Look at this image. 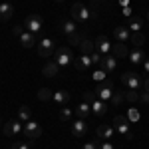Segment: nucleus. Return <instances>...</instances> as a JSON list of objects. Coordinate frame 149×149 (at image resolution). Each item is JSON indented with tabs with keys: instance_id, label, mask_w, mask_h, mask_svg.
Listing matches in <instances>:
<instances>
[{
	"instance_id": "f257e3e1",
	"label": "nucleus",
	"mask_w": 149,
	"mask_h": 149,
	"mask_svg": "<svg viewBox=\"0 0 149 149\" xmlns=\"http://www.w3.org/2000/svg\"><path fill=\"white\" fill-rule=\"evenodd\" d=\"M74 54H72V50H70L68 46H60L54 52V62H56L60 68H66V66H70V64H74Z\"/></svg>"
},
{
	"instance_id": "f03ea898",
	"label": "nucleus",
	"mask_w": 149,
	"mask_h": 149,
	"mask_svg": "<svg viewBox=\"0 0 149 149\" xmlns=\"http://www.w3.org/2000/svg\"><path fill=\"white\" fill-rule=\"evenodd\" d=\"M95 95H97V100H103V102H109V97H111V93H113V81L111 80H103L97 84V88L93 90Z\"/></svg>"
},
{
	"instance_id": "7ed1b4c3",
	"label": "nucleus",
	"mask_w": 149,
	"mask_h": 149,
	"mask_svg": "<svg viewBox=\"0 0 149 149\" xmlns=\"http://www.w3.org/2000/svg\"><path fill=\"white\" fill-rule=\"evenodd\" d=\"M72 18L78 20V22H81V24H88V22H90V18H92V12L88 10L84 4L76 2V4L72 6Z\"/></svg>"
},
{
	"instance_id": "20e7f679",
	"label": "nucleus",
	"mask_w": 149,
	"mask_h": 149,
	"mask_svg": "<svg viewBox=\"0 0 149 149\" xmlns=\"http://www.w3.org/2000/svg\"><path fill=\"white\" fill-rule=\"evenodd\" d=\"M113 127L117 129L119 135L131 137V129H129V119H127V115H115L113 117Z\"/></svg>"
},
{
	"instance_id": "39448f33",
	"label": "nucleus",
	"mask_w": 149,
	"mask_h": 149,
	"mask_svg": "<svg viewBox=\"0 0 149 149\" xmlns=\"http://www.w3.org/2000/svg\"><path fill=\"white\" fill-rule=\"evenodd\" d=\"M121 81H123V86L127 90H139L141 84H143V80L139 78V74H133V72H125L121 76Z\"/></svg>"
},
{
	"instance_id": "423d86ee",
	"label": "nucleus",
	"mask_w": 149,
	"mask_h": 149,
	"mask_svg": "<svg viewBox=\"0 0 149 149\" xmlns=\"http://www.w3.org/2000/svg\"><path fill=\"white\" fill-rule=\"evenodd\" d=\"M24 28H28V32H32V34H38L42 30V18L38 14H28L24 20Z\"/></svg>"
},
{
	"instance_id": "0eeeda50",
	"label": "nucleus",
	"mask_w": 149,
	"mask_h": 149,
	"mask_svg": "<svg viewBox=\"0 0 149 149\" xmlns=\"http://www.w3.org/2000/svg\"><path fill=\"white\" fill-rule=\"evenodd\" d=\"M20 131H24L20 119H8V121L4 123V135H6V137H16Z\"/></svg>"
},
{
	"instance_id": "6e6552de",
	"label": "nucleus",
	"mask_w": 149,
	"mask_h": 149,
	"mask_svg": "<svg viewBox=\"0 0 149 149\" xmlns=\"http://www.w3.org/2000/svg\"><path fill=\"white\" fill-rule=\"evenodd\" d=\"M38 54L42 58H50L54 54V40L52 38H42L38 42Z\"/></svg>"
},
{
	"instance_id": "1a4fd4ad",
	"label": "nucleus",
	"mask_w": 149,
	"mask_h": 149,
	"mask_svg": "<svg viewBox=\"0 0 149 149\" xmlns=\"http://www.w3.org/2000/svg\"><path fill=\"white\" fill-rule=\"evenodd\" d=\"M24 135L28 139H38L42 135V127L38 125V121H26V125H24Z\"/></svg>"
},
{
	"instance_id": "9d476101",
	"label": "nucleus",
	"mask_w": 149,
	"mask_h": 149,
	"mask_svg": "<svg viewBox=\"0 0 149 149\" xmlns=\"http://www.w3.org/2000/svg\"><path fill=\"white\" fill-rule=\"evenodd\" d=\"M86 131H88V123H86V119H78V121H74L72 123V135L74 137H86Z\"/></svg>"
},
{
	"instance_id": "9b49d317",
	"label": "nucleus",
	"mask_w": 149,
	"mask_h": 149,
	"mask_svg": "<svg viewBox=\"0 0 149 149\" xmlns=\"http://www.w3.org/2000/svg\"><path fill=\"white\" fill-rule=\"evenodd\" d=\"M115 68H117V58L105 54V56H103V62H102V68H100V70H103L105 74H113Z\"/></svg>"
},
{
	"instance_id": "f8f14e48",
	"label": "nucleus",
	"mask_w": 149,
	"mask_h": 149,
	"mask_svg": "<svg viewBox=\"0 0 149 149\" xmlns=\"http://www.w3.org/2000/svg\"><path fill=\"white\" fill-rule=\"evenodd\" d=\"M74 66H76V70H80V72H86L88 68H92V56L90 54H81L80 58H76L74 60Z\"/></svg>"
},
{
	"instance_id": "ddd939ff",
	"label": "nucleus",
	"mask_w": 149,
	"mask_h": 149,
	"mask_svg": "<svg viewBox=\"0 0 149 149\" xmlns=\"http://www.w3.org/2000/svg\"><path fill=\"white\" fill-rule=\"evenodd\" d=\"M97 137L100 139H105V141H109V139H113V135H115V127H111V125H107V123H102V125L97 127Z\"/></svg>"
},
{
	"instance_id": "4468645a",
	"label": "nucleus",
	"mask_w": 149,
	"mask_h": 149,
	"mask_svg": "<svg viewBox=\"0 0 149 149\" xmlns=\"http://www.w3.org/2000/svg\"><path fill=\"white\" fill-rule=\"evenodd\" d=\"M93 44H95V52H100L102 56H105L107 52H111V44H109V40L105 36H97V40Z\"/></svg>"
},
{
	"instance_id": "2eb2a0df",
	"label": "nucleus",
	"mask_w": 149,
	"mask_h": 149,
	"mask_svg": "<svg viewBox=\"0 0 149 149\" xmlns=\"http://www.w3.org/2000/svg\"><path fill=\"white\" fill-rule=\"evenodd\" d=\"M113 36H115V40L121 42V44H127L131 40V34H129V28L127 26H117L113 30Z\"/></svg>"
},
{
	"instance_id": "dca6fc26",
	"label": "nucleus",
	"mask_w": 149,
	"mask_h": 149,
	"mask_svg": "<svg viewBox=\"0 0 149 149\" xmlns=\"http://www.w3.org/2000/svg\"><path fill=\"white\" fill-rule=\"evenodd\" d=\"M18 40H20V44H22L24 48H34L36 44H38V38H36V34H32V32H24Z\"/></svg>"
},
{
	"instance_id": "f3484780",
	"label": "nucleus",
	"mask_w": 149,
	"mask_h": 149,
	"mask_svg": "<svg viewBox=\"0 0 149 149\" xmlns=\"http://www.w3.org/2000/svg\"><path fill=\"white\" fill-rule=\"evenodd\" d=\"M93 111H92V105L90 103H80L78 107H76V115H78V119H88L90 115H92Z\"/></svg>"
},
{
	"instance_id": "a211bd4d",
	"label": "nucleus",
	"mask_w": 149,
	"mask_h": 149,
	"mask_svg": "<svg viewBox=\"0 0 149 149\" xmlns=\"http://www.w3.org/2000/svg\"><path fill=\"white\" fill-rule=\"evenodd\" d=\"M52 100H54L60 107H64V105H68V103H70V92H66V90L54 92V97H52Z\"/></svg>"
},
{
	"instance_id": "6ab92c4d",
	"label": "nucleus",
	"mask_w": 149,
	"mask_h": 149,
	"mask_svg": "<svg viewBox=\"0 0 149 149\" xmlns=\"http://www.w3.org/2000/svg\"><path fill=\"white\" fill-rule=\"evenodd\" d=\"M12 14H14V8H12V4H10V2H2V4H0V20H2V22L10 20Z\"/></svg>"
},
{
	"instance_id": "aec40b11",
	"label": "nucleus",
	"mask_w": 149,
	"mask_h": 149,
	"mask_svg": "<svg viewBox=\"0 0 149 149\" xmlns=\"http://www.w3.org/2000/svg\"><path fill=\"white\" fill-rule=\"evenodd\" d=\"M42 74H44L46 78H56L58 74H60V66H58L56 62H48L46 66L42 68Z\"/></svg>"
},
{
	"instance_id": "412c9836",
	"label": "nucleus",
	"mask_w": 149,
	"mask_h": 149,
	"mask_svg": "<svg viewBox=\"0 0 149 149\" xmlns=\"http://www.w3.org/2000/svg\"><path fill=\"white\" fill-rule=\"evenodd\" d=\"M127 28L133 30V32H141V28H143V18H141V16H129Z\"/></svg>"
},
{
	"instance_id": "4be33fe9",
	"label": "nucleus",
	"mask_w": 149,
	"mask_h": 149,
	"mask_svg": "<svg viewBox=\"0 0 149 149\" xmlns=\"http://www.w3.org/2000/svg\"><path fill=\"white\" fill-rule=\"evenodd\" d=\"M143 60H145L143 48H133V50L129 52V62H133V64H143Z\"/></svg>"
},
{
	"instance_id": "5701e85b",
	"label": "nucleus",
	"mask_w": 149,
	"mask_h": 149,
	"mask_svg": "<svg viewBox=\"0 0 149 149\" xmlns=\"http://www.w3.org/2000/svg\"><path fill=\"white\" fill-rule=\"evenodd\" d=\"M92 111H93V115H105L107 103L103 102V100H95V102L92 103Z\"/></svg>"
},
{
	"instance_id": "b1692460",
	"label": "nucleus",
	"mask_w": 149,
	"mask_h": 149,
	"mask_svg": "<svg viewBox=\"0 0 149 149\" xmlns=\"http://www.w3.org/2000/svg\"><path fill=\"white\" fill-rule=\"evenodd\" d=\"M111 52H113V56H115V58H125V56H129V52H127V46H125V44H121V42L113 44V46H111Z\"/></svg>"
},
{
	"instance_id": "393cba45",
	"label": "nucleus",
	"mask_w": 149,
	"mask_h": 149,
	"mask_svg": "<svg viewBox=\"0 0 149 149\" xmlns=\"http://www.w3.org/2000/svg\"><path fill=\"white\" fill-rule=\"evenodd\" d=\"M80 50H81V54H93L95 52V44H93L90 38H84L81 44H80Z\"/></svg>"
},
{
	"instance_id": "a878e982",
	"label": "nucleus",
	"mask_w": 149,
	"mask_h": 149,
	"mask_svg": "<svg viewBox=\"0 0 149 149\" xmlns=\"http://www.w3.org/2000/svg\"><path fill=\"white\" fill-rule=\"evenodd\" d=\"M30 117H32V109L28 107V105H22L20 109H18V119L26 123V121H30Z\"/></svg>"
},
{
	"instance_id": "bb28decb",
	"label": "nucleus",
	"mask_w": 149,
	"mask_h": 149,
	"mask_svg": "<svg viewBox=\"0 0 149 149\" xmlns=\"http://www.w3.org/2000/svg\"><path fill=\"white\" fill-rule=\"evenodd\" d=\"M62 32L66 36H70V34H74V32H78V28H76V24L72 22V20H64L62 22Z\"/></svg>"
},
{
	"instance_id": "cd10ccee",
	"label": "nucleus",
	"mask_w": 149,
	"mask_h": 149,
	"mask_svg": "<svg viewBox=\"0 0 149 149\" xmlns=\"http://www.w3.org/2000/svg\"><path fill=\"white\" fill-rule=\"evenodd\" d=\"M129 42L133 44V48H141V46H143V42H145V36L141 34V32H133Z\"/></svg>"
},
{
	"instance_id": "c85d7f7f",
	"label": "nucleus",
	"mask_w": 149,
	"mask_h": 149,
	"mask_svg": "<svg viewBox=\"0 0 149 149\" xmlns=\"http://www.w3.org/2000/svg\"><path fill=\"white\" fill-rule=\"evenodd\" d=\"M123 100H125L123 92H113V93H111V97H109V103H111V105H121Z\"/></svg>"
},
{
	"instance_id": "c756f323",
	"label": "nucleus",
	"mask_w": 149,
	"mask_h": 149,
	"mask_svg": "<svg viewBox=\"0 0 149 149\" xmlns=\"http://www.w3.org/2000/svg\"><path fill=\"white\" fill-rule=\"evenodd\" d=\"M58 119H60V121H70V119H72V109H70V107H66V105H64V107H60Z\"/></svg>"
},
{
	"instance_id": "7c9ffc66",
	"label": "nucleus",
	"mask_w": 149,
	"mask_h": 149,
	"mask_svg": "<svg viewBox=\"0 0 149 149\" xmlns=\"http://www.w3.org/2000/svg\"><path fill=\"white\" fill-rule=\"evenodd\" d=\"M52 97H54V92L48 90V88H42V90L38 92V100H42V102H48V100H52Z\"/></svg>"
},
{
	"instance_id": "2f4dec72",
	"label": "nucleus",
	"mask_w": 149,
	"mask_h": 149,
	"mask_svg": "<svg viewBox=\"0 0 149 149\" xmlns=\"http://www.w3.org/2000/svg\"><path fill=\"white\" fill-rule=\"evenodd\" d=\"M68 40H70V44H74V46H80L81 40H84V36H81L80 32H74V34H70V36H68Z\"/></svg>"
},
{
	"instance_id": "473e14b6",
	"label": "nucleus",
	"mask_w": 149,
	"mask_h": 149,
	"mask_svg": "<svg viewBox=\"0 0 149 149\" xmlns=\"http://www.w3.org/2000/svg\"><path fill=\"white\" fill-rule=\"evenodd\" d=\"M123 95H125V100L127 102H131V103H135L139 100V93H137V90H127L125 93H123Z\"/></svg>"
},
{
	"instance_id": "72a5a7b5",
	"label": "nucleus",
	"mask_w": 149,
	"mask_h": 149,
	"mask_svg": "<svg viewBox=\"0 0 149 149\" xmlns=\"http://www.w3.org/2000/svg\"><path fill=\"white\" fill-rule=\"evenodd\" d=\"M139 117H141V115H139L137 109H135V107H129V111H127V119H129L131 123H135V121H139Z\"/></svg>"
},
{
	"instance_id": "f704fd0d",
	"label": "nucleus",
	"mask_w": 149,
	"mask_h": 149,
	"mask_svg": "<svg viewBox=\"0 0 149 149\" xmlns=\"http://www.w3.org/2000/svg\"><path fill=\"white\" fill-rule=\"evenodd\" d=\"M102 62H103V56L100 54V52H93L92 54V64L93 66H97V70L102 68Z\"/></svg>"
},
{
	"instance_id": "c9c22d12",
	"label": "nucleus",
	"mask_w": 149,
	"mask_h": 149,
	"mask_svg": "<svg viewBox=\"0 0 149 149\" xmlns=\"http://www.w3.org/2000/svg\"><path fill=\"white\" fill-rule=\"evenodd\" d=\"M95 100H97L95 92H84V102H86V103H90V105H92Z\"/></svg>"
},
{
	"instance_id": "e433bc0d",
	"label": "nucleus",
	"mask_w": 149,
	"mask_h": 149,
	"mask_svg": "<svg viewBox=\"0 0 149 149\" xmlns=\"http://www.w3.org/2000/svg\"><path fill=\"white\" fill-rule=\"evenodd\" d=\"M105 76H107V74H105L103 70H95V72H93V80L97 81V84H100V81H103V80H107Z\"/></svg>"
},
{
	"instance_id": "4c0bfd02",
	"label": "nucleus",
	"mask_w": 149,
	"mask_h": 149,
	"mask_svg": "<svg viewBox=\"0 0 149 149\" xmlns=\"http://www.w3.org/2000/svg\"><path fill=\"white\" fill-rule=\"evenodd\" d=\"M12 149H30V145L26 141H14L12 143Z\"/></svg>"
},
{
	"instance_id": "58836bf2",
	"label": "nucleus",
	"mask_w": 149,
	"mask_h": 149,
	"mask_svg": "<svg viewBox=\"0 0 149 149\" xmlns=\"http://www.w3.org/2000/svg\"><path fill=\"white\" fill-rule=\"evenodd\" d=\"M100 145H102V141H90V143H86L81 149H100Z\"/></svg>"
},
{
	"instance_id": "ea45409f",
	"label": "nucleus",
	"mask_w": 149,
	"mask_h": 149,
	"mask_svg": "<svg viewBox=\"0 0 149 149\" xmlns=\"http://www.w3.org/2000/svg\"><path fill=\"white\" fill-rule=\"evenodd\" d=\"M12 34H14V36H18V38H20V36L24 34L22 26H14V28H12Z\"/></svg>"
},
{
	"instance_id": "a19ab883",
	"label": "nucleus",
	"mask_w": 149,
	"mask_h": 149,
	"mask_svg": "<svg viewBox=\"0 0 149 149\" xmlns=\"http://www.w3.org/2000/svg\"><path fill=\"white\" fill-rule=\"evenodd\" d=\"M139 102L149 103V92H143V93H141V95H139Z\"/></svg>"
},
{
	"instance_id": "79ce46f5",
	"label": "nucleus",
	"mask_w": 149,
	"mask_h": 149,
	"mask_svg": "<svg viewBox=\"0 0 149 149\" xmlns=\"http://www.w3.org/2000/svg\"><path fill=\"white\" fill-rule=\"evenodd\" d=\"M100 149H115V147H113V143H111V141H103L102 145H100Z\"/></svg>"
},
{
	"instance_id": "37998d69",
	"label": "nucleus",
	"mask_w": 149,
	"mask_h": 149,
	"mask_svg": "<svg viewBox=\"0 0 149 149\" xmlns=\"http://www.w3.org/2000/svg\"><path fill=\"white\" fill-rule=\"evenodd\" d=\"M141 86H143V92H149V76L143 80V84H141Z\"/></svg>"
},
{
	"instance_id": "c03bdc74",
	"label": "nucleus",
	"mask_w": 149,
	"mask_h": 149,
	"mask_svg": "<svg viewBox=\"0 0 149 149\" xmlns=\"http://www.w3.org/2000/svg\"><path fill=\"white\" fill-rule=\"evenodd\" d=\"M123 14L129 18V16H131V8H129V6H123Z\"/></svg>"
},
{
	"instance_id": "a18cd8bd",
	"label": "nucleus",
	"mask_w": 149,
	"mask_h": 149,
	"mask_svg": "<svg viewBox=\"0 0 149 149\" xmlns=\"http://www.w3.org/2000/svg\"><path fill=\"white\" fill-rule=\"evenodd\" d=\"M143 68H145V72L149 74V58H145V60H143Z\"/></svg>"
},
{
	"instance_id": "49530a36",
	"label": "nucleus",
	"mask_w": 149,
	"mask_h": 149,
	"mask_svg": "<svg viewBox=\"0 0 149 149\" xmlns=\"http://www.w3.org/2000/svg\"><path fill=\"white\" fill-rule=\"evenodd\" d=\"M127 2H129V0H121V4H123V6H127Z\"/></svg>"
},
{
	"instance_id": "de8ad7c7",
	"label": "nucleus",
	"mask_w": 149,
	"mask_h": 149,
	"mask_svg": "<svg viewBox=\"0 0 149 149\" xmlns=\"http://www.w3.org/2000/svg\"><path fill=\"white\" fill-rule=\"evenodd\" d=\"M4 2H12V0H4Z\"/></svg>"
},
{
	"instance_id": "09e8293b",
	"label": "nucleus",
	"mask_w": 149,
	"mask_h": 149,
	"mask_svg": "<svg viewBox=\"0 0 149 149\" xmlns=\"http://www.w3.org/2000/svg\"><path fill=\"white\" fill-rule=\"evenodd\" d=\"M56 2H64V0H56Z\"/></svg>"
},
{
	"instance_id": "8fccbe9b",
	"label": "nucleus",
	"mask_w": 149,
	"mask_h": 149,
	"mask_svg": "<svg viewBox=\"0 0 149 149\" xmlns=\"http://www.w3.org/2000/svg\"><path fill=\"white\" fill-rule=\"evenodd\" d=\"M0 123H2V117H0Z\"/></svg>"
},
{
	"instance_id": "3c124183",
	"label": "nucleus",
	"mask_w": 149,
	"mask_h": 149,
	"mask_svg": "<svg viewBox=\"0 0 149 149\" xmlns=\"http://www.w3.org/2000/svg\"><path fill=\"white\" fill-rule=\"evenodd\" d=\"M95 2H100V0H95Z\"/></svg>"
},
{
	"instance_id": "603ef678",
	"label": "nucleus",
	"mask_w": 149,
	"mask_h": 149,
	"mask_svg": "<svg viewBox=\"0 0 149 149\" xmlns=\"http://www.w3.org/2000/svg\"><path fill=\"white\" fill-rule=\"evenodd\" d=\"M147 16H149V14H147Z\"/></svg>"
}]
</instances>
